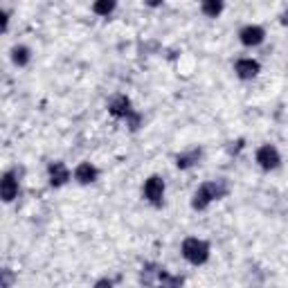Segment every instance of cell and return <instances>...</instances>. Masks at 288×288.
Returning <instances> with one entry per match:
<instances>
[{"label": "cell", "instance_id": "6da1fadb", "mask_svg": "<svg viewBox=\"0 0 288 288\" xmlns=\"http://www.w3.org/2000/svg\"><path fill=\"white\" fill-rule=\"evenodd\" d=\"M183 252H185V257L189 259V261L201 264V261H205V257H207V245L203 243V241H198V239H189V241H185Z\"/></svg>", "mask_w": 288, "mask_h": 288}, {"label": "cell", "instance_id": "7a4b0ae2", "mask_svg": "<svg viewBox=\"0 0 288 288\" xmlns=\"http://www.w3.org/2000/svg\"><path fill=\"white\" fill-rule=\"evenodd\" d=\"M162 189H165V187H162V180H160V178H151L147 183V187H144V194H147L151 201H158V198L162 196Z\"/></svg>", "mask_w": 288, "mask_h": 288}, {"label": "cell", "instance_id": "3957f363", "mask_svg": "<svg viewBox=\"0 0 288 288\" xmlns=\"http://www.w3.org/2000/svg\"><path fill=\"white\" fill-rule=\"evenodd\" d=\"M259 162L264 167H275L277 162H279V158H277V151L270 147H264L261 151H259Z\"/></svg>", "mask_w": 288, "mask_h": 288}, {"label": "cell", "instance_id": "277c9868", "mask_svg": "<svg viewBox=\"0 0 288 288\" xmlns=\"http://www.w3.org/2000/svg\"><path fill=\"white\" fill-rule=\"evenodd\" d=\"M261 36H264V32L259 30V27H248V30H243V34H241L243 43H248V45L259 43V41H261Z\"/></svg>", "mask_w": 288, "mask_h": 288}, {"label": "cell", "instance_id": "5b68a950", "mask_svg": "<svg viewBox=\"0 0 288 288\" xmlns=\"http://www.w3.org/2000/svg\"><path fill=\"white\" fill-rule=\"evenodd\" d=\"M16 191H18L16 180H14L12 176H5V180H2V198H5V201H12V198L16 196Z\"/></svg>", "mask_w": 288, "mask_h": 288}, {"label": "cell", "instance_id": "8992f818", "mask_svg": "<svg viewBox=\"0 0 288 288\" xmlns=\"http://www.w3.org/2000/svg\"><path fill=\"white\" fill-rule=\"evenodd\" d=\"M237 70H239V74L241 77H254L257 74V70H259V66L254 61H239V66H237Z\"/></svg>", "mask_w": 288, "mask_h": 288}, {"label": "cell", "instance_id": "52a82bcc", "mask_svg": "<svg viewBox=\"0 0 288 288\" xmlns=\"http://www.w3.org/2000/svg\"><path fill=\"white\" fill-rule=\"evenodd\" d=\"M77 178H79L81 183H90L92 178H95V169H92L90 165H81L79 169H77Z\"/></svg>", "mask_w": 288, "mask_h": 288}, {"label": "cell", "instance_id": "ba28073f", "mask_svg": "<svg viewBox=\"0 0 288 288\" xmlns=\"http://www.w3.org/2000/svg\"><path fill=\"white\" fill-rule=\"evenodd\" d=\"M66 178H68V171L63 169L61 165H54V167H52V183H54V185H61Z\"/></svg>", "mask_w": 288, "mask_h": 288}, {"label": "cell", "instance_id": "9c48e42d", "mask_svg": "<svg viewBox=\"0 0 288 288\" xmlns=\"http://www.w3.org/2000/svg\"><path fill=\"white\" fill-rule=\"evenodd\" d=\"M209 196H212V187H203L196 194V207H203V205L209 201Z\"/></svg>", "mask_w": 288, "mask_h": 288}, {"label": "cell", "instance_id": "30bf717a", "mask_svg": "<svg viewBox=\"0 0 288 288\" xmlns=\"http://www.w3.org/2000/svg\"><path fill=\"white\" fill-rule=\"evenodd\" d=\"M113 9V2H97L95 5V12H99V14H108Z\"/></svg>", "mask_w": 288, "mask_h": 288}, {"label": "cell", "instance_id": "8fae6325", "mask_svg": "<svg viewBox=\"0 0 288 288\" xmlns=\"http://www.w3.org/2000/svg\"><path fill=\"white\" fill-rule=\"evenodd\" d=\"M203 9H205L207 14H219V12H221V5H219V2H207Z\"/></svg>", "mask_w": 288, "mask_h": 288}, {"label": "cell", "instance_id": "7c38bea8", "mask_svg": "<svg viewBox=\"0 0 288 288\" xmlns=\"http://www.w3.org/2000/svg\"><path fill=\"white\" fill-rule=\"evenodd\" d=\"M25 54H27L25 50H16V56H14V59H16V61H20V63H23L25 59H27V56H25Z\"/></svg>", "mask_w": 288, "mask_h": 288}, {"label": "cell", "instance_id": "4fadbf2b", "mask_svg": "<svg viewBox=\"0 0 288 288\" xmlns=\"http://www.w3.org/2000/svg\"><path fill=\"white\" fill-rule=\"evenodd\" d=\"M124 106H129V102H124V99H122V102L115 106V113H124Z\"/></svg>", "mask_w": 288, "mask_h": 288}, {"label": "cell", "instance_id": "5bb4252c", "mask_svg": "<svg viewBox=\"0 0 288 288\" xmlns=\"http://www.w3.org/2000/svg\"><path fill=\"white\" fill-rule=\"evenodd\" d=\"M97 288H111V284H108V282H102Z\"/></svg>", "mask_w": 288, "mask_h": 288}]
</instances>
